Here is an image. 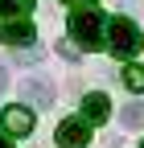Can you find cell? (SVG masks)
<instances>
[{"instance_id": "6da1fadb", "label": "cell", "mask_w": 144, "mask_h": 148, "mask_svg": "<svg viewBox=\"0 0 144 148\" xmlns=\"http://www.w3.org/2000/svg\"><path fill=\"white\" fill-rule=\"evenodd\" d=\"M103 45H111L115 58H136L144 49V33H140L136 21H128V16H111V21H107V33H103Z\"/></svg>"}, {"instance_id": "7a4b0ae2", "label": "cell", "mask_w": 144, "mask_h": 148, "mask_svg": "<svg viewBox=\"0 0 144 148\" xmlns=\"http://www.w3.org/2000/svg\"><path fill=\"white\" fill-rule=\"evenodd\" d=\"M66 29H70V41H78L82 49H103V16L95 8H82L78 4L74 12H70Z\"/></svg>"}, {"instance_id": "3957f363", "label": "cell", "mask_w": 144, "mask_h": 148, "mask_svg": "<svg viewBox=\"0 0 144 148\" xmlns=\"http://www.w3.org/2000/svg\"><path fill=\"white\" fill-rule=\"evenodd\" d=\"M53 140H58V148H86L91 144V123H86L82 115H70V119L58 123Z\"/></svg>"}, {"instance_id": "277c9868", "label": "cell", "mask_w": 144, "mask_h": 148, "mask_svg": "<svg viewBox=\"0 0 144 148\" xmlns=\"http://www.w3.org/2000/svg\"><path fill=\"white\" fill-rule=\"evenodd\" d=\"M33 25L25 21V16H12V21H0V41L4 45H29L33 41Z\"/></svg>"}, {"instance_id": "5b68a950", "label": "cell", "mask_w": 144, "mask_h": 148, "mask_svg": "<svg viewBox=\"0 0 144 148\" xmlns=\"http://www.w3.org/2000/svg\"><path fill=\"white\" fill-rule=\"evenodd\" d=\"M0 123H4V132H8V136H29V132H33V111L12 103V107H4Z\"/></svg>"}, {"instance_id": "8992f818", "label": "cell", "mask_w": 144, "mask_h": 148, "mask_svg": "<svg viewBox=\"0 0 144 148\" xmlns=\"http://www.w3.org/2000/svg\"><path fill=\"white\" fill-rule=\"evenodd\" d=\"M107 115H111V99H107V95L95 90V95L82 99V119H86V123H103Z\"/></svg>"}, {"instance_id": "52a82bcc", "label": "cell", "mask_w": 144, "mask_h": 148, "mask_svg": "<svg viewBox=\"0 0 144 148\" xmlns=\"http://www.w3.org/2000/svg\"><path fill=\"white\" fill-rule=\"evenodd\" d=\"M21 95H25L29 103H37V107H49V103H53V86H49L45 78H25V82H21Z\"/></svg>"}, {"instance_id": "ba28073f", "label": "cell", "mask_w": 144, "mask_h": 148, "mask_svg": "<svg viewBox=\"0 0 144 148\" xmlns=\"http://www.w3.org/2000/svg\"><path fill=\"white\" fill-rule=\"evenodd\" d=\"M33 8V0H0V21H12V16H25Z\"/></svg>"}, {"instance_id": "9c48e42d", "label": "cell", "mask_w": 144, "mask_h": 148, "mask_svg": "<svg viewBox=\"0 0 144 148\" xmlns=\"http://www.w3.org/2000/svg\"><path fill=\"white\" fill-rule=\"evenodd\" d=\"M119 123L123 127H144V103H128L119 111Z\"/></svg>"}, {"instance_id": "30bf717a", "label": "cell", "mask_w": 144, "mask_h": 148, "mask_svg": "<svg viewBox=\"0 0 144 148\" xmlns=\"http://www.w3.org/2000/svg\"><path fill=\"white\" fill-rule=\"evenodd\" d=\"M123 86L128 90H144V66H123Z\"/></svg>"}, {"instance_id": "8fae6325", "label": "cell", "mask_w": 144, "mask_h": 148, "mask_svg": "<svg viewBox=\"0 0 144 148\" xmlns=\"http://www.w3.org/2000/svg\"><path fill=\"white\" fill-rule=\"evenodd\" d=\"M8 86V74H4V66H0V90H4Z\"/></svg>"}, {"instance_id": "7c38bea8", "label": "cell", "mask_w": 144, "mask_h": 148, "mask_svg": "<svg viewBox=\"0 0 144 148\" xmlns=\"http://www.w3.org/2000/svg\"><path fill=\"white\" fill-rule=\"evenodd\" d=\"M66 4H95V0H66Z\"/></svg>"}, {"instance_id": "4fadbf2b", "label": "cell", "mask_w": 144, "mask_h": 148, "mask_svg": "<svg viewBox=\"0 0 144 148\" xmlns=\"http://www.w3.org/2000/svg\"><path fill=\"white\" fill-rule=\"evenodd\" d=\"M0 148H12V144H8V140H4V136H0Z\"/></svg>"}, {"instance_id": "5bb4252c", "label": "cell", "mask_w": 144, "mask_h": 148, "mask_svg": "<svg viewBox=\"0 0 144 148\" xmlns=\"http://www.w3.org/2000/svg\"><path fill=\"white\" fill-rule=\"evenodd\" d=\"M140 148H144V140H140Z\"/></svg>"}]
</instances>
